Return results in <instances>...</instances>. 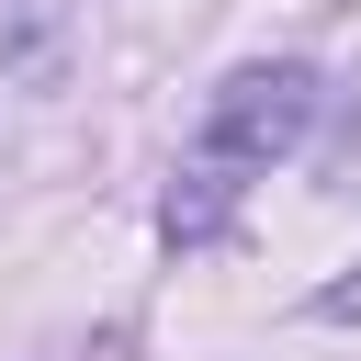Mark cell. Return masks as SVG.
<instances>
[{
  "label": "cell",
  "mask_w": 361,
  "mask_h": 361,
  "mask_svg": "<svg viewBox=\"0 0 361 361\" xmlns=\"http://www.w3.org/2000/svg\"><path fill=\"white\" fill-rule=\"evenodd\" d=\"M0 45H11V56H34V11H23V0H0Z\"/></svg>",
  "instance_id": "7a4b0ae2"
},
{
  "label": "cell",
  "mask_w": 361,
  "mask_h": 361,
  "mask_svg": "<svg viewBox=\"0 0 361 361\" xmlns=\"http://www.w3.org/2000/svg\"><path fill=\"white\" fill-rule=\"evenodd\" d=\"M316 102H327V79L316 68H237L214 102H203V135H192V158H180V180H169V248H203L226 214H237V192H248V169H271V158H293L305 135H316Z\"/></svg>",
  "instance_id": "6da1fadb"
}]
</instances>
